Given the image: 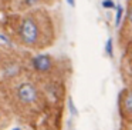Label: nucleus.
I'll use <instances>...</instances> for the list:
<instances>
[{
    "label": "nucleus",
    "instance_id": "f257e3e1",
    "mask_svg": "<svg viewBox=\"0 0 132 130\" xmlns=\"http://www.w3.org/2000/svg\"><path fill=\"white\" fill-rule=\"evenodd\" d=\"M19 40L27 47L38 46L41 40V26L34 16H26L21 19L17 27Z\"/></svg>",
    "mask_w": 132,
    "mask_h": 130
},
{
    "label": "nucleus",
    "instance_id": "f03ea898",
    "mask_svg": "<svg viewBox=\"0 0 132 130\" xmlns=\"http://www.w3.org/2000/svg\"><path fill=\"white\" fill-rule=\"evenodd\" d=\"M16 99L23 106H33L38 100V90L30 81H23L16 87Z\"/></svg>",
    "mask_w": 132,
    "mask_h": 130
},
{
    "label": "nucleus",
    "instance_id": "7ed1b4c3",
    "mask_svg": "<svg viewBox=\"0 0 132 130\" xmlns=\"http://www.w3.org/2000/svg\"><path fill=\"white\" fill-rule=\"evenodd\" d=\"M30 66H31L33 70H36L37 73H50L54 67V60L51 59L50 54H36L34 57L30 61Z\"/></svg>",
    "mask_w": 132,
    "mask_h": 130
},
{
    "label": "nucleus",
    "instance_id": "20e7f679",
    "mask_svg": "<svg viewBox=\"0 0 132 130\" xmlns=\"http://www.w3.org/2000/svg\"><path fill=\"white\" fill-rule=\"evenodd\" d=\"M21 72V67L17 61H7L2 66V79L3 80H12L17 77Z\"/></svg>",
    "mask_w": 132,
    "mask_h": 130
},
{
    "label": "nucleus",
    "instance_id": "39448f33",
    "mask_svg": "<svg viewBox=\"0 0 132 130\" xmlns=\"http://www.w3.org/2000/svg\"><path fill=\"white\" fill-rule=\"evenodd\" d=\"M121 112L126 119H132V90H125L121 96Z\"/></svg>",
    "mask_w": 132,
    "mask_h": 130
},
{
    "label": "nucleus",
    "instance_id": "423d86ee",
    "mask_svg": "<svg viewBox=\"0 0 132 130\" xmlns=\"http://www.w3.org/2000/svg\"><path fill=\"white\" fill-rule=\"evenodd\" d=\"M122 16H123V7L121 4L117 6V13H115V26H119L121 22H122Z\"/></svg>",
    "mask_w": 132,
    "mask_h": 130
},
{
    "label": "nucleus",
    "instance_id": "0eeeda50",
    "mask_svg": "<svg viewBox=\"0 0 132 130\" xmlns=\"http://www.w3.org/2000/svg\"><path fill=\"white\" fill-rule=\"evenodd\" d=\"M0 42H2V46H4V47H13L12 40L7 37V35H6L4 32L0 33Z\"/></svg>",
    "mask_w": 132,
    "mask_h": 130
},
{
    "label": "nucleus",
    "instance_id": "6e6552de",
    "mask_svg": "<svg viewBox=\"0 0 132 130\" xmlns=\"http://www.w3.org/2000/svg\"><path fill=\"white\" fill-rule=\"evenodd\" d=\"M105 52H106V54H108L109 57L114 56V42H112L111 37H109L108 40H106V43H105Z\"/></svg>",
    "mask_w": 132,
    "mask_h": 130
},
{
    "label": "nucleus",
    "instance_id": "1a4fd4ad",
    "mask_svg": "<svg viewBox=\"0 0 132 130\" xmlns=\"http://www.w3.org/2000/svg\"><path fill=\"white\" fill-rule=\"evenodd\" d=\"M68 107H70V113H71V116H72V117H75L78 113H77V107L74 106V101H72L71 97L68 99Z\"/></svg>",
    "mask_w": 132,
    "mask_h": 130
},
{
    "label": "nucleus",
    "instance_id": "9d476101",
    "mask_svg": "<svg viewBox=\"0 0 132 130\" xmlns=\"http://www.w3.org/2000/svg\"><path fill=\"white\" fill-rule=\"evenodd\" d=\"M102 7L104 9H117V6L112 0H102Z\"/></svg>",
    "mask_w": 132,
    "mask_h": 130
},
{
    "label": "nucleus",
    "instance_id": "9b49d317",
    "mask_svg": "<svg viewBox=\"0 0 132 130\" xmlns=\"http://www.w3.org/2000/svg\"><path fill=\"white\" fill-rule=\"evenodd\" d=\"M126 20H128L129 24H132V3L129 4L128 7V13H126Z\"/></svg>",
    "mask_w": 132,
    "mask_h": 130
},
{
    "label": "nucleus",
    "instance_id": "f8f14e48",
    "mask_svg": "<svg viewBox=\"0 0 132 130\" xmlns=\"http://www.w3.org/2000/svg\"><path fill=\"white\" fill-rule=\"evenodd\" d=\"M38 2H40V0H24V4H26V6H34Z\"/></svg>",
    "mask_w": 132,
    "mask_h": 130
},
{
    "label": "nucleus",
    "instance_id": "ddd939ff",
    "mask_svg": "<svg viewBox=\"0 0 132 130\" xmlns=\"http://www.w3.org/2000/svg\"><path fill=\"white\" fill-rule=\"evenodd\" d=\"M67 3H68V6H71V7H75V0H65Z\"/></svg>",
    "mask_w": 132,
    "mask_h": 130
},
{
    "label": "nucleus",
    "instance_id": "4468645a",
    "mask_svg": "<svg viewBox=\"0 0 132 130\" xmlns=\"http://www.w3.org/2000/svg\"><path fill=\"white\" fill-rule=\"evenodd\" d=\"M13 130H21V129H20V127H14Z\"/></svg>",
    "mask_w": 132,
    "mask_h": 130
}]
</instances>
